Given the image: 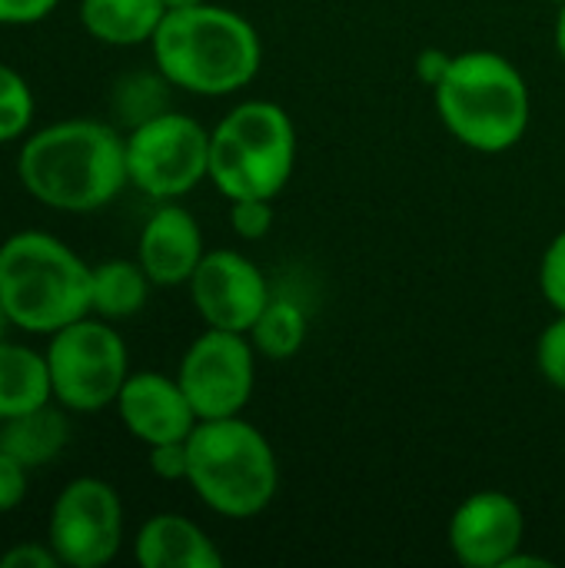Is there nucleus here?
Segmentation results:
<instances>
[{
  "instance_id": "obj_1",
  "label": "nucleus",
  "mask_w": 565,
  "mask_h": 568,
  "mask_svg": "<svg viewBox=\"0 0 565 568\" xmlns=\"http://www.w3.org/2000/svg\"><path fill=\"white\" fill-rule=\"evenodd\" d=\"M17 176L27 196L57 213H97L127 186V136L103 120L70 116L20 140Z\"/></svg>"
},
{
  "instance_id": "obj_2",
  "label": "nucleus",
  "mask_w": 565,
  "mask_h": 568,
  "mask_svg": "<svg viewBox=\"0 0 565 568\" xmlns=\"http://www.w3.org/2000/svg\"><path fill=\"white\" fill-rule=\"evenodd\" d=\"M150 57L173 90L193 97H233L256 80L263 67V40L240 10L203 0L167 10L150 40Z\"/></svg>"
},
{
  "instance_id": "obj_3",
  "label": "nucleus",
  "mask_w": 565,
  "mask_h": 568,
  "mask_svg": "<svg viewBox=\"0 0 565 568\" xmlns=\"http://www.w3.org/2000/svg\"><path fill=\"white\" fill-rule=\"evenodd\" d=\"M446 133L473 153H509L533 123V93L523 70L500 50H463L430 90Z\"/></svg>"
},
{
  "instance_id": "obj_4",
  "label": "nucleus",
  "mask_w": 565,
  "mask_h": 568,
  "mask_svg": "<svg viewBox=\"0 0 565 568\" xmlns=\"http://www.w3.org/2000/svg\"><path fill=\"white\" fill-rule=\"evenodd\" d=\"M93 266L60 236L20 230L0 243V303L13 329L50 336L90 313Z\"/></svg>"
},
{
  "instance_id": "obj_5",
  "label": "nucleus",
  "mask_w": 565,
  "mask_h": 568,
  "mask_svg": "<svg viewBox=\"0 0 565 568\" xmlns=\"http://www.w3.org/2000/svg\"><path fill=\"white\" fill-rule=\"evenodd\" d=\"M186 486L223 519H256L280 493L276 449L243 416L200 419L186 439Z\"/></svg>"
},
{
  "instance_id": "obj_6",
  "label": "nucleus",
  "mask_w": 565,
  "mask_h": 568,
  "mask_svg": "<svg viewBox=\"0 0 565 568\" xmlns=\"http://www.w3.org/2000/svg\"><path fill=\"white\" fill-rule=\"evenodd\" d=\"M296 123L273 100H243L210 126V183L226 203L276 200L296 170Z\"/></svg>"
},
{
  "instance_id": "obj_7",
  "label": "nucleus",
  "mask_w": 565,
  "mask_h": 568,
  "mask_svg": "<svg viewBox=\"0 0 565 568\" xmlns=\"http://www.w3.org/2000/svg\"><path fill=\"white\" fill-rule=\"evenodd\" d=\"M43 359L50 369L53 403L77 416L110 409L133 373L127 339L113 329V323L93 313L50 333Z\"/></svg>"
},
{
  "instance_id": "obj_8",
  "label": "nucleus",
  "mask_w": 565,
  "mask_h": 568,
  "mask_svg": "<svg viewBox=\"0 0 565 568\" xmlns=\"http://www.w3.org/2000/svg\"><path fill=\"white\" fill-rule=\"evenodd\" d=\"M130 186L153 203L183 200L210 180V130L180 110H163L127 133Z\"/></svg>"
},
{
  "instance_id": "obj_9",
  "label": "nucleus",
  "mask_w": 565,
  "mask_h": 568,
  "mask_svg": "<svg viewBox=\"0 0 565 568\" xmlns=\"http://www.w3.org/2000/svg\"><path fill=\"white\" fill-rule=\"evenodd\" d=\"M123 536H127L123 499L107 479L77 476L57 493L50 506L47 542L57 552L60 566H110L123 549Z\"/></svg>"
},
{
  "instance_id": "obj_10",
  "label": "nucleus",
  "mask_w": 565,
  "mask_h": 568,
  "mask_svg": "<svg viewBox=\"0 0 565 568\" xmlns=\"http://www.w3.org/2000/svg\"><path fill=\"white\" fill-rule=\"evenodd\" d=\"M176 379L200 419L243 416L256 389V349L246 333L206 326L186 346Z\"/></svg>"
},
{
  "instance_id": "obj_11",
  "label": "nucleus",
  "mask_w": 565,
  "mask_h": 568,
  "mask_svg": "<svg viewBox=\"0 0 565 568\" xmlns=\"http://www.w3.org/2000/svg\"><path fill=\"white\" fill-rule=\"evenodd\" d=\"M196 316L213 329L250 333L273 300L266 273L240 250H206L186 283Z\"/></svg>"
},
{
  "instance_id": "obj_12",
  "label": "nucleus",
  "mask_w": 565,
  "mask_h": 568,
  "mask_svg": "<svg viewBox=\"0 0 565 568\" xmlns=\"http://www.w3.org/2000/svg\"><path fill=\"white\" fill-rule=\"evenodd\" d=\"M446 542L466 568H506L526 546V513L509 493L480 489L453 509Z\"/></svg>"
},
{
  "instance_id": "obj_13",
  "label": "nucleus",
  "mask_w": 565,
  "mask_h": 568,
  "mask_svg": "<svg viewBox=\"0 0 565 568\" xmlns=\"http://www.w3.org/2000/svg\"><path fill=\"white\" fill-rule=\"evenodd\" d=\"M113 409L123 429L147 449L160 443H183L200 423L180 379L153 369L130 373Z\"/></svg>"
},
{
  "instance_id": "obj_14",
  "label": "nucleus",
  "mask_w": 565,
  "mask_h": 568,
  "mask_svg": "<svg viewBox=\"0 0 565 568\" xmlns=\"http://www.w3.org/2000/svg\"><path fill=\"white\" fill-rule=\"evenodd\" d=\"M203 256L206 243L196 216L180 200L157 203L137 236V263L147 270L150 283L160 290L186 286Z\"/></svg>"
},
{
  "instance_id": "obj_15",
  "label": "nucleus",
  "mask_w": 565,
  "mask_h": 568,
  "mask_svg": "<svg viewBox=\"0 0 565 568\" xmlns=\"http://www.w3.org/2000/svg\"><path fill=\"white\" fill-rule=\"evenodd\" d=\"M133 559L140 568H220L223 552L216 542L186 516L157 513L133 539Z\"/></svg>"
},
{
  "instance_id": "obj_16",
  "label": "nucleus",
  "mask_w": 565,
  "mask_h": 568,
  "mask_svg": "<svg viewBox=\"0 0 565 568\" xmlns=\"http://www.w3.org/2000/svg\"><path fill=\"white\" fill-rule=\"evenodd\" d=\"M77 17L87 37L103 47H150L167 17L163 0H80Z\"/></svg>"
},
{
  "instance_id": "obj_17",
  "label": "nucleus",
  "mask_w": 565,
  "mask_h": 568,
  "mask_svg": "<svg viewBox=\"0 0 565 568\" xmlns=\"http://www.w3.org/2000/svg\"><path fill=\"white\" fill-rule=\"evenodd\" d=\"M70 443V419L60 403L37 406L23 416L0 423V449L23 463L30 473L50 466Z\"/></svg>"
},
{
  "instance_id": "obj_18",
  "label": "nucleus",
  "mask_w": 565,
  "mask_h": 568,
  "mask_svg": "<svg viewBox=\"0 0 565 568\" xmlns=\"http://www.w3.org/2000/svg\"><path fill=\"white\" fill-rule=\"evenodd\" d=\"M53 403L50 369L43 353L23 343H0V423Z\"/></svg>"
},
{
  "instance_id": "obj_19",
  "label": "nucleus",
  "mask_w": 565,
  "mask_h": 568,
  "mask_svg": "<svg viewBox=\"0 0 565 568\" xmlns=\"http://www.w3.org/2000/svg\"><path fill=\"white\" fill-rule=\"evenodd\" d=\"M150 276L137 260H103L90 276V313L120 323L137 316L150 303Z\"/></svg>"
},
{
  "instance_id": "obj_20",
  "label": "nucleus",
  "mask_w": 565,
  "mask_h": 568,
  "mask_svg": "<svg viewBox=\"0 0 565 568\" xmlns=\"http://www.w3.org/2000/svg\"><path fill=\"white\" fill-rule=\"evenodd\" d=\"M306 333H310L306 310L290 296H273L246 336H250L256 356L273 359V363H286L303 349Z\"/></svg>"
},
{
  "instance_id": "obj_21",
  "label": "nucleus",
  "mask_w": 565,
  "mask_h": 568,
  "mask_svg": "<svg viewBox=\"0 0 565 568\" xmlns=\"http://www.w3.org/2000/svg\"><path fill=\"white\" fill-rule=\"evenodd\" d=\"M167 90H170V80L157 67H153V73H127L113 90V110L120 120H127V126H137V123L170 110Z\"/></svg>"
},
{
  "instance_id": "obj_22",
  "label": "nucleus",
  "mask_w": 565,
  "mask_h": 568,
  "mask_svg": "<svg viewBox=\"0 0 565 568\" xmlns=\"http://www.w3.org/2000/svg\"><path fill=\"white\" fill-rule=\"evenodd\" d=\"M37 113L33 90L27 77L0 60V143H17L27 136Z\"/></svg>"
},
{
  "instance_id": "obj_23",
  "label": "nucleus",
  "mask_w": 565,
  "mask_h": 568,
  "mask_svg": "<svg viewBox=\"0 0 565 568\" xmlns=\"http://www.w3.org/2000/svg\"><path fill=\"white\" fill-rule=\"evenodd\" d=\"M536 366L543 379L565 393V313H556L536 339Z\"/></svg>"
},
{
  "instance_id": "obj_24",
  "label": "nucleus",
  "mask_w": 565,
  "mask_h": 568,
  "mask_svg": "<svg viewBox=\"0 0 565 568\" xmlns=\"http://www.w3.org/2000/svg\"><path fill=\"white\" fill-rule=\"evenodd\" d=\"M539 293L553 306V313H565V226L549 240L539 260Z\"/></svg>"
},
{
  "instance_id": "obj_25",
  "label": "nucleus",
  "mask_w": 565,
  "mask_h": 568,
  "mask_svg": "<svg viewBox=\"0 0 565 568\" xmlns=\"http://www.w3.org/2000/svg\"><path fill=\"white\" fill-rule=\"evenodd\" d=\"M230 226L240 240L256 243L273 230V200H233L230 203Z\"/></svg>"
},
{
  "instance_id": "obj_26",
  "label": "nucleus",
  "mask_w": 565,
  "mask_h": 568,
  "mask_svg": "<svg viewBox=\"0 0 565 568\" xmlns=\"http://www.w3.org/2000/svg\"><path fill=\"white\" fill-rule=\"evenodd\" d=\"M150 456V473L163 483H186V466H190V456H186V439L183 443H160V446H150L147 449Z\"/></svg>"
},
{
  "instance_id": "obj_27",
  "label": "nucleus",
  "mask_w": 565,
  "mask_h": 568,
  "mask_svg": "<svg viewBox=\"0 0 565 568\" xmlns=\"http://www.w3.org/2000/svg\"><path fill=\"white\" fill-rule=\"evenodd\" d=\"M27 479H30V469L0 449V516L13 513L27 499Z\"/></svg>"
},
{
  "instance_id": "obj_28",
  "label": "nucleus",
  "mask_w": 565,
  "mask_h": 568,
  "mask_svg": "<svg viewBox=\"0 0 565 568\" xmlns=\"http://www.w3.org/2000/svg\"><path fill=\"white\" fill-rule=\"evenodd\" d=\"M60 0H0V27H33L43 23Z\"/></svg>"
},
{
  "instance_id": "obj_29",
  "label": "nucleus",
  "mask_w": 565,
  "mask_h": 568,
  "mask_svg": "<svg viewBox=\"0 0 565 568\" xmlns=\"http://www.w3.org/2000/svg\"><path fill=\"white\" fill-rule=\"evenodd\" d=\"M60 559L50 542H17L0 556V568H57Z\"/></svg>"
},
{
  "instance_id": "obj_30",
  "label": "nucleus",
  "mask_w": 565,
  "mask_h": 568,
  "mask_svg": "<svg viewBox=\"0 0 565 568\" xmlns=\"http://www.w3.org/2000/svg\"><path fill=\"white\" fill-rule=\"evenodd\" d=\"M450 63H453V53H446V50H440V47L420 50V57H416V77H420V83H423L426 90L440 87V80L446 77Z\"/></svg>"
},
{
  "instance_id": "obj_31",
  "label": "nucleus",
  "mask_w": 565,
  "mask_h": 568,
  "mask_svg": "<svg viewBox=\"0 0 565 568\" xmlns=\"http://www.w3.org/2000/svg\"><path fill=\"white\" fill-rule=\"evenodd\" d=\"M553 40H556L559 63L565 67V3H559V13H556V33H553Z\"/></svg>"
},
{
  "instance_id": "obj_32",
  "label": "nucleus",
  "mask_w": 565,
  "mask_h": 568,
  "mask_svg": "<svg viewBox=\"0 0 565 568\" xmlns=\"http://www.w3.org/2000/svg\"><path fill=\"white\" fill-rule=\"evenodd\" d=\"M10 329H13V320H10V313L3 310V303H0V343L10 339Z\"/></svg>"
},
{
  "instance_id": "obj_33",
  "label": "nucleus",
  "mask_w": 565,
  "mask_h": 568,
  "mask_svg": "<svg viewBox=\"0 0 565 568\" xmlns=\"http://www.w3.org/2000/svg\"><path fill=\"white\" fill-rule=\"evenodd\" d=\"M167 10H176V7H193V3H203V0H163Z\"/></svg>"
},
{
  "instance_id": "obj_34",
  "label": "nucleus",
  "mask_w": 565,
  "mask_h": 568,
  "mask_svg": "<svg viewBox=\"0 0 565 568\" xmlns=\"http://www.w3.org/2000/svg\"><path fill=\"white\" fill-rule=\"evenodd\" d=\"M546 3H556V7H559V3H565V0H546Z\"/></svg>"
}]
</instances>
